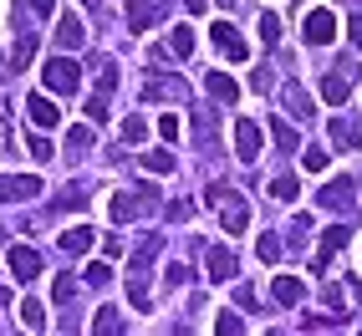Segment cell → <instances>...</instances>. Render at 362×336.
Returning <instances> with one entry per match:
<instances>
[{
	"label": "cell",
	"instance_id": "8fae6325",
	"mask_svg": "<svg viewBox=\"0 0 362 336\" xmlns=\"http://www.w3.org/2000/svg\"><path fill=\"white\" fill-rule=\"evenodd\" d=\"M347 234H352L347 224H332V229L322 234V250H317V260H311V270H322V265H327V260H332L337 250H342V245H347Z\"/></svg>",
	"mask_w": 362,
	"mask_h": 336
},
{
	"label": "cell",
	"instance_id": "2e32d148",
	"mask_svg": "<svg viewBox=\"0 0 362 336\" xmlns=\"http://www.w3.org/2000/svg\"><path fill=\"white\" fill-rule=\"evenodd\" d=\"M271 296H276L281 306H296V301L306 296V285H301L296 275H276V285H271Z\"/></svg>",
	"mask_w": 362,
	"mask_h": 336
},
{
	"label": "cell",
	"instance_id": "b9f144b4",
	"mask_svg": "<svg viewBox=\"0 0 362 336\" xmlns=\"http://www.w3.org/2000/svg\"><path fill=\"white\" fill-rule=\"evenodd\" d=\"M235 301L245 306V311H255V291H250V285H240V291H235Z\"/></svg>",
	"mask_w": 362,
	"mask_h": 336
},
{
	"label": "cell",
	"instance_id": "52a82bcc",
	"mask_svg": "<svg viewBox=\"0 0 362 336\" xmlns=\"http://www.w3.org/2000/svg\"><path fill=\"white\" fill-rule=\"evenodd\" d=\"M214 46H220L225 56H235V61H245L250 56V46H245V36H240L230 20H220V26H214Z\"/></svg>",
	"mask_w": 362,
	"mask_h": 336
},
{
	"label": "cell",
	"instance_id": "ab89813d",
	"mask_svg": "<svg viewBox=\"0 0 362 336\" xmlns=\"http://www.w3.org/2000/svg\"><path fill=\"white\" fill-rule=\"evenodd\" d=\"M240 326H245V321H240V316H230V311H225L220 321H214V331H240Z\"/></svg>",
	"mask_w": 362,
	"mask_h": 336
},
{
	"label": "cell",
	"instance_id": "bcb514c9",
	"mask_svg": "<svg viewBox=\"0 0 362 336\" xmlns=\"http://www.w3.org/2000/svg\"><path fill=\"white\" fill-rule=\"evenodd\" d=\"M82 6H103V0H82Z\"/></svg>",
	"mask_w": 362,
	"mask_h": 336
},
{
	"label": "cell",
	"instance_id": "44dd1931",
	"mask_svg": "<svg viewBox=\"0 0 362 336\" xmlns=\"http://www.w3.org/2000/svg\"><path fill=\"white\" fill-rule=\"evenodd\" d=\"M148 20H153V6H148V0H128V26H133V31H148Z\"/></svg>",
	"mask_w": 362,
	"mask_h": 336
},
{
	"label": "cell",
	"instance_id": "ee69618b",
	"mask_svg": "<svg viewBox=\"0 0 362 336\" xmlns=\"http://www.w3.org/2000/svg\"><path fill=\"white\" fill-rule=\"evenodd\" d=\"M347 36H352V46L362 52V16H352V26H347Z\"/></svg>",
	"mask_w": 362,
	"mask_h": 336
},
{
	"label": "cell",
	"instance_id": "7a4b0ae2",
	"mask_svg": "<svg viewBox=\"0 0 362 336\" xmlns=\"http://www.w3.org/2000/svg\"><path fill=\"white\" fill-rule=\"evenodd\" d=\"M301 36H306V46H332L337 41V16L332 11H306V20H301Z\"/></svg>",
	"mask_w": 362,
	"mask_h": 336
},
{
	"label": "cell",
	"instance_id": "5bb4252c",
	"mask_svg": "<svg viewBox=\"0 0 362 336\" xmlns=\"http://www.w3.org/2000/svg\"><path fill=\"white\" fill-rule=\"evenodd\" d=\"M82 41H87L82 20H77V16H66L62 26H57V46H62V52H82Z\"/></svg>",
	"mask_w": 362,
	"mask_h": 336
},
{
	"label": "cell",
	"instance_id": "ffe728a7",
	"mask_svg": "<svg viewBox=\"0 0 362 336\" xmlns=\"http://www.w3.org/2000/svg\"><path fill=\"white\" fill-rule=\"evenodd\" d=\"M16 311H21V326H31V331L46 326V306H41V301H21Z\"/></svg>",
	"mask_w": 362,
	"mask_h": 336
},
{
	"label": "cell",
	"instance_id": "74e56055",
	"mask_svg": "<svg viewBox=\"0 0 362 336\" xmlns=\"http://www.w3.org/2000/svg\"><path fill=\"white\" fill-rule=\"evenodd\" d=\"M158 133H163L168 143H174V138H179V117H174V112H168V117H158Z\"/></svg>",
	"mask_w": 362,
	"mask_h": 336
},
{
	"label": "cell",
	"instance_id": "7c38bea8",
	"mask_svg": "<svg viewBox=\"0 0 362 336\" xmlns=\"http://www.w3.org/2000/svg\"><path fill=\"white\" fill-rule=\"evenodd\" d=\"M204 265H209V280H230V275H235V250H230V245H209V260H204Z\"/></svg>",
	"mask_w": 362,
	"mask_h": 336
},
{
	"label": "cell",
	"instance_id": "d6a6232c",
	"mask_svg": "<svg viewBox=\"0 0 362 336\" xmlns=\"http://www.w3.org/2000/svg\"><path fill=\"white\" fill-rule=\"evenodd\" d=\"M87 117L92 123H107V97H87Z\"/></svg>",
	"mask_w": 362,
	"mask_h": 336
},
{
	"label": "cell",
	"instance_id": "e0dca14e",
	"mask_svg": "<svg viewBox=\"0 0 362 336\" xmlns=\"http://www.w3.org/2000/svg\"><path fill=\"white\" fill-rule=\"evenodd\" d=\"M322 97H327L332 107L352 97V82H347V71H337V77H327V82H322Z\"/></svg>",
	"mask_w": 362,
	"mask_h": 336
},
{
	"label": "cell",
	"instance_id": "4dcf8cb0",
	"mask_svg": "<svg viewBox=\"0 0 362 336\" xmlns=\"http://www.w3.org/2000/svg\"><path fill=\"white\" fill-rule=\"evenodd\" d=\"M271 194H276L281 204H291V199H296V179H276V184H271Z\"/></svg>",
	"mask_w": 362,
	"mask_h": 336
},
{
	"label": "cell",
	"instance_id": "8992f818",
	"mask_svg": "<svg viewBox=\"0 0 362 336\" xmlns=\"http://www.w3.org/2000/svg\"><path fill=\"white\" fill-rule=\"evenodd\" d=\"M41 194V179H21V174H0V199L6 204H21V199H36Z\"/></svg>",
	"mask_w": 362,
	"mask_h": 336
},
{
	"label": "cell",
	"instance_id": "7dc6e473",
	"mask_svg": "<svg viewBox=\"0 0 362 336\" xmlns=\"http://www.w3.org/2000/svg\"><path fill=\"white\" fill-rule=\"evenodd\" d=\"M0 250H6V229H0Z\"/></svg>",
	"mask_w": 362,
	"mask_h": 336
},
{
	"label": "cell",
	"instance_id": "f35d334b",
	"mask_svg": "<svg viewBox=\"0 0 362 336\" xmlns=\"http://www.w3.org/2000/svg\"><path fill=\"white\" fill-rule=\"evenodd\" d=\"M66 143H71V148H87V143H92V128H71Z\"/></svg>",
	"mask_w": 362,
	"mask_h": 336
},
{
	"label": "cell",
	"instance_id": "8d00e7d4",
	"mask_svg": "<svg viewBox=\"0 0 362 336\" xmlns=\"http://www.w3.org/2000/svg\"><path fill=\"white\" fill-rule=\"evenodd\" d=\"M143 133H148V123H143V117H128V123H123V138H133V143H138Z\"/></svg>",
	"mask_w": 362,
	"mask_h": 336
},
{
	"label": "cell",
	"instance_id": "e575fe53",
	"mask_svg": "<svg viewBox=\"0 0 362 336\" xmlns=\"http://www.w3.org/2000/svg\"><path fill=\"white\" fill-rule=\"evenodd\" d=\"M112 280V270L103 265V260H98V265H87V285H107Z\"/></svg>",
	"mask_w": 362,
	"mask_h": 336
},
{
	"label": "cell",
	"instance_id": "603a6c76",
	"mask_svg": "<svg viewBox=\"0 0 362 336\" xmlns=\"http://www.w3.org/2000/svg\"><path fill=\"white\" fill-rule=\"evenodd\" d=\"M31 56H36V36L26 31V36H16V52H11V61H16V66H26Z\"/></svg>",
	"mask_w": 362,
	"mask_h": 336
},
{
	"label": "cell",
	"instance_id": "30bf717a",
	"mask_svg": "<svg viewBox=\"0 0 362 336\" xmlns=\"http://www.w3.org/2000/svg\"><path fill=\"white\" fill-rule=\"evenodd\" d=\"M317 204H322V209H337V214H347V209H352V184H347V179L327 184L322 194H317Z\"/></svg>",
	"mask_w": 362,
	"mask_h": 336
},
{
	"label": "cell",
	"instance_id": "1f68e13d",
	"mask_svg": "<svg viewBox=\"0 0 362 336\" xmlns=\"http://www.w3.org/2000/svg\"><path fill=\"white\" fill-rule=\"evenodd\" d=\"M301 163L311 168V174H322V168H327V148H306V153H301Z\"/></svg>",
	"mask_w": 362,
	"mask_h": 336
},
{
	"label": "cell",
	"instance_id": "277c9868",
	"mask_svg": "<svg viewBox=\"0 0 362 336\" xmlns=\"http://www.w3.org/2000/svg\"><path fill=\"white\" fill-rule=\"evenodd\" d=\"M6 260H11V275H16L21 285H31V280L41 275V255H36L31 245H11V250H6Z\"/></svg>",
	"mask_w": 362,
	"mask_h": 336
},
{
	"label": "cell",
	"instance_id": "3957f363",
	"mask_svg": "<svg viewBox=\"0 0 362 336\" xmlns=\"http://www.w3.org/2000/svg\"><path fill=\"white\" fill-rule=\"evenodd\" d=\"M143 209H158V194H153V188H138V194H117L107 214H112V224H128L133 214H143Z\"/></svg>",
	"mask_w": 362,
	"mask_h": 336
},
{
	"label": "cell",
	"instance_id": "f6af8a7d",
	"mask_svg": "<svg viewBox=\"0 0 362 336\" xmlns=\"http://www.w3.org/2000/svg\"><path fill=\"white\" fill-rule=\"evenodd\" d=\"M26 6H31L36 16H52V11H57V0H26Z\"/></svg>",
	"mask_w": 362,
	"mask_h": 336
},
{
	"label": "cell",
	"instance_id": "f546056e",
	"mask_svg": "<svg viewBox=\"0 0 362 336\" xmlns=\"http://www.w3.org/2000/svg\"><path fill=\"white\" fill-rule=\"evenodd\" d=\"M194 133L209 143V133H214V107H199V112H194Z\"/></svg>",
	"mask_w": 362,
	"mask_h": 336
},
{
	"label": "cell",
	"instance_id": "cb8c5ba5",
	"mask_svg": "<svg viewBox=\"0 0 362 336\" xmlns=\"http://www.w3.org/2000/svg\"><path fill=\"white\" fill-rule=\"evenodd\" d=\"M92 331H123V316H117L112 306H103L98 316H92Z\"/></svg>",
	"mask_w": 362,
	"mask_h": 336
},
{
	"label": "cell",
	"instance_id": "f1b7e54d",
	"mask_svg": "<svg viewBox=\"0 0 362 336\" xmlns=\"http://www.w3.org/2000/svg\"><path fill=\"white\" fill-rule=\"evenodd\" d=\"M168 46H174L179 56H194V31H189V26H179V31H174V41H168Z\"/></svg>",
	"mask_w": 362,
	"mask_h": 336
},
{
	"label": "cell",
	"instance_id": "7402d4cb",
	"mask_svg": "<svg viewBox=\"0 0 362 336\" xmlns=\"http://www.w3.org/2000/svg\"><path fill=\"white\" fill-rule=\"evenodd\" d=\"M271 138L281 143V153H291V148H296V133H291V123H281V117H271Z\"/></svg>",
	"mask_w": 362,
	"mask_h": 336
},
{
	"label": "cell",
	"instance_id": "9a60e30c",
	"mask_svg": "<svg viewBox=\"0 0 362 336\" xmlns=\"http://www.w3.org/2000/svg\"><path fill=\"white\" fill-rule=\"evenodd\" d=\"M204 87H209V97H220V102H235V97H240V82L225 77V71H209Z\"/></svg>",
	"mask_w": 362,
	"mask_h": 336
},
{
	"label": "cell",
	"instance_id": "ac0fdd59",
	"mask_svg": "<svg viewBox=\"0 0 362 336\" xmlns=\"http://www.w3.org/2000/svg\"><path fill=\"white\" fill-rule=\"evenodd\" d=\"M92 250V229H62V255H87Z\"/></svg>",
	"mask_w": 362,
	"mask_h": 336
},
{
	"label": "cell",
	"instance_id": "5b68a950",
	"mask_svg": "<svg viewBox=\"0 0 362 336\" xmlns=\"http://www.w3.org/2000/svg\"><path fill=\"white\" fill-rule=\"evenodd\" d=\"M189 97V82L179 77H153V82H143V102H179Z\"/></svg>",
	"mask_w": 362,
	"mask_h": 336
},
{
	"label": "cell",
	"instance_id": "4fadbf2b",
	"mask_svg": "<svg viewBox=\"0 0 362 336\" xmlns=\"http://www.w3.org/2000/svg\"><path fill=\"white\" fill-rule=\"evenodd\" d=\"M26 117H31L36 128H57V123H62V112H57L52 97H26Z\"/></svg>",
	"mask_w": 362,
	"mask_h": 336
},
{
	"label": "cell",
	"instance_id": "7bdbcfd3",
	"mask_svg": "<svg viewBox=\"0 0 362 336\" xmlns=\"http://www.w3.org/2000/svg\"><path fill=\"white\" fill-rule=\"evenodd\" d=\"M189 280V265H168V285H184Z\"/></svg>",
	"mask_w": 362,
	"mask_h": 336
},
{
	"label": "cell",
	"instance_id": "6da1fadb",
	"mask_svg": "<svg viewBox=\"0 0 362 336\" xmlns=\"http://www.w3.org/2000/svg\"><path fill=\"white\" fill-rule=\"evenodd\" d=\"M41 82H46V92H57V97H71V92L82 87V66H77V61H71V56L62 52V56H52V61H46Z\"/></svg>",
	"mask_w": 362,
	"mask_h": 336
},
{
	"label": "cell",
	"instance_id": "484cf974",
	"mask_svg": "<svg viewBox=\"0 0 362 336\" xmlns=\"http://www.w3.org/2000/svg\"><path fill=\"white\" fill-rule=\"evenodd\" d=\"M255 250H260L265 265H276V260H281V239H276V234H260V245H255Z\"/></svg>",
	"mask_w": 362,
	"mask_h": 336
},
{
	"label": "cell",
	"instance_id": "d590c367",
	"mask_svg": "<svg viewBox=\"0 0 362 336\" xmlns=\"http://www.w3.org/2000/svg\"><path fill=\"white\" fill-rule=\"evenodd\" d=\"M168 220H174V224H179V220H194V204H189V199H179V204H168Z\"/></svg>",
	"mask_w": 362,
	"mask_h": 336
},
{
	"label": "cell",
	"instance_id": "d4e9b609",
	"mask_svg": "<svg viewBox=\"0 0 362 336\" xmlns=\"http://www.w3.org/2000/svg\"><path fill=\"white\" fill-rule=\"evenodd\" d=\"M286 107H291L296 117H311V102H306V92H301V87H286Z\"/></svg>",
	"mask_w": 362,
	"mask_h": 336
},
{
	"label": "cell",
	"instance_id": "ba28073f",
	"mask_svg": "<svg viewBox=\"0 0 362 336\" xmlns=\"http://www.w3.org/2000/svg\"><path fill=\"white\" fill-rule=\"evenodd\" d=\"M220 224H225L230 234H240V229H245V224H250V204H245V199H240V194H230V199L220 204Z\"/></svg>",
	"mask_w": 362,
	"mask_h": 336
},
{
	"label": "cell",
	"instance_id": "4316f807",
	"mask_svg": "<svg viewBox=\"0 0 362 336\" xmlns=\"http://www.w3.org/2000/svg\"><path fill=\"white\" fill-rule=\"evenodd\" d=\"M260 36H265V46H276V41H281V20H276V11H265V16H260Z\"/></svg>",
	"mask_w": 362,
	"mask_h": 336
},
{
	"label": "cell",
	"instance_id": "9c48e42d",
	"mask_svg": "<svg viewBox=\"0 0 362 336\" xmlns=\"http://www.w3.org/2000/svg\"><path fill=\"white\" fill-rule=\"evenodd\" d=\"M235 153L245 158V163H255V153H260V128H255V123H245V117L235 123Z\"/></svg>",
	"mask_w": 362,
	"mask_h": 336
},
{
	"label": "cell",
	"instance_id": "836d02e7",
	"mask_svg": "<svg viewBox=\"0 0 362 336\" xmlns=\"http://www.w3.org/2000/svg\"><path fill=\"white\" fill-rule=\"evenodd\" d=\"M52 296H57V301H71V296H77V280H71V275H62V280L52 285Z\"/></svg>",
	"mask_w": 362,
	"mask_h": 336
},
{
	"label": "cell",
	"instance_id": "60d3db41",
	"mask_svg": "<svg viewBox=\"0 0 362 336\" xmlns=\"http://www.w3.org/2000/svg\"><path fill=\"white\" fill-rule=\"evenodd\" d=\"M31 153H36V158H52L57 148H52V143H46V138H31Z\"/></svg>",
	"mask_w": 362,
	"mask_h": 336
},
{
	"label": "cell",
	"instance_id": "d6986e66",
	"mask_svg": "<svg viewBox=\"0 0 362 336\" xmlns=\"http://www.w3.org/2000/svg\"><path fill=\"white\" fill-rule=\"evenodd\" d=\"M332 138L342 143V148H357V143H362V123H347V117H337V123H332Z\"/></svg>",
	"mask_w": 362,
	"mask_h": 336
},
{
	"label": "cell",
	"instance_id": "83f0119b",
	"mask_svg": "<svg viewBox=\"0 0 362 336\" xmlns=\"http://www.w3.org/2000/svg\"><path fill=\"white\" fill-rule=\"evenodd\" d=\"M143 168H148V174H174V153H148Z\"/></svg>",
	"mask_w": 362,
	"mask_h": 336
}]
</instances>
